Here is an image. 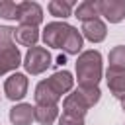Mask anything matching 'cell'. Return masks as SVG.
Masks as SVG:
<instances>
[{"instance_id": "8992f818", "label": "cell", "mask_w": 125, "mask_h": 125, "mask_svg": "<svg viewBox=\"0 0 125 125\" xmlns=\"http://www.w3.org/2000/svg\"><path fill=\"white\" fill-rule=\"evenodd\" d=\"M18 21H20V25H33V27H37L43 21V8L37 2H20Z\"/></svg>"}, {"instance_id": "5bb4252c", "label": "cell", "mask_w": 125, "mask_h": 125, "mask_svg": "<svg viewBox=\"0 0 125 125\" xmlns=\"http://www.w3.org/2000/svg\"><path fill=\"white\" fill-rule=\"evenodd\" d=\"M105 82H107V88H109L111 96L123 102L125 100V72L105 70Z\"/></svg>"}, {"instance_id": "44dd1931", "label": "cell", "mask_w": 125, "mask_h": 125, "mask_svg": "<svg viewBox=\"0 0 125 125\" xmlns=\"http://www.w3.org/2000/svg\"><path fill=\"white\" fill-rule=\"evenodd\" d=\"M14 31H16V27H10V25H0V49H6V47L16 45Z\"/></svg>"}, {"instance_id": "277c9868", "label": "cell", "mask_w": 125, "mask_h": 125, "mask_svg": "<svg viewBox=\"0 0 125 125\" xmlns=\"http://www.w3.org/2000/svg\"><path fill=\"white\" fill-rule=\"evenodd\" d=\"M72 25H68L66 21H51L45 25L41 37H43V43L45 47H53V49H62L64 41H66V35L70 31Z\"/></svg>"}, {"instance_id": "52a82bcc", "label": "cell", "mask_w": 125, "mask_h": 125, "mask_svg": "<svg viewBox=\"0 0 125 125\" xmlns=\"http://www.w3.org/2000/svg\"><path fill=\"white\" fill-rule=\"evenodd\" d=\"M98 10L109 23H119L125 20V0H98Z\"/></svg>"}, {"instance_id": "cb8c5ba5", "label": "cell", "mask_w": 125, "mask_h": 125, "mask_svg": "<svg viewBox=\"0 0 125 125\" xmlns=\"http://www.w3.org/2000/svg\"><path fill=\"white\" fill-rule=\"evenodd\" d=\"M121 109H123V111H125V100H123V102H121Z\"/></svg>"}, {"instance_id": "7402d4cb", "label": "cell", "mask_w": 125, "mask_h": 125, "mask_svg": "<svg viewBox=\"0 0 125 125\" xmlns=\"http://www.w3.org/2000/svg\"><path fill=\"white\" fill-rule=\"evenodd\" d=\"M59 125H84V119L74 117V115H68V113H62L59 117Z\"/></svg>"}, {"instance_id": "ffe728a7", "label": "cell", "mask_w": 125, "mask_h": 125, "mask_svg": "<svg viewBox=\"0 0 125 125\" xmlns=\"http://www.w3.org/2000/svg\"><path fill=\"white\" fill-rule=\"evenodd\" d=\"M18 10H20V2L0 0V18H4V20H18Z\"/></svg>"}, {"instance_id": "ac0fdd59", "label": "cell", "mask_w": 125, "mask_h": 125, "mask_svg": "<svg viewBox=\"0 0 125 125\" xmlns=\"http://www.w3.org/2000/svg\"><path fill=\"white\" fill-rule=\"evenodd\" d=\"M107 61H109L107 70H111V72H125V45H115L109 51Z\"/></svg>"}, {"instance_id": "9a60e30c", "label": "cell", "mask_w": 125, "mask_h": 125, "mask_svg": "<svg viewBox=\"0 0 125 125\" xmlns=\"http://www.w3.org/2000/svg\"><path fill=\"white\" fill-rule=\"evenodd\" d=\"M74 16L84 23V21H90V20H96L100 18V10H98V0H84L76 6L74 10Z\"/></svg>"}, {"instance_id": "603a6c76", "label": "cell", "mask_w": 125, "mask_h": 125, "mask_svg": "<svg viewBox=\"0 0 125 125\" xmlns=\"http://www.w3.org/2000/svg\"><path fill=\"white\" fill-rule=\"evenodd\" d=\"M57 62H59V64H64V62H66V59H64V55H61V57L57 59Z\"/></svg>"}, {"instance_id": "4fadbf2b", "label": "cell", "mask_w": 125, "mask_h": 125, "mask_svg": "<svg viewBox=\"0 0 125 125\" xmlns=\"http://www.w3.org/2000/svg\"><path fill=\"white\" fill-rule=\"evenodd\" d=\"M14 39L18 45L21 47H35L37 41H39V29L33 27V25H18L16 31H14Z\"/></svg>"}, {"instance_id": "7a4b0ae2", "label": "cell", "mask_w": 125, "mask_h": 125, "mask_svg": "<svg viewBox=\"0 0 125 125\" xmlns=\"http://www.w3.org/2000/svg\"><path fill=\"white\" fill-rule=\"evenodd\" d=\"M100 88H86V86H78L76 90H72L70 94H66V98L62 100V113L74 115L84 119V115L88 113L90 107H94L100 102Z\"/></svg>"}, {"instance_id": "ba28073f", "label": "cell", "mask_w": 125, "mask_h": 125, "mask_svg": "<svg viewBox=\"0 0 125 125\" xmlns=\"http://www.w3.org/2000/svg\"><path fill=\"white\" fill-rule=\"evenodd\" d=\"M80 33L90 43H102L107 37V25H105V21L102 18H96V20L84 21L82 27H80Z\"/></svg>"}, {"instance_id": "8fae6325", "label": "cell", "mask_w": 125, "mask_h": 125, "mask_svg": "<svg viewBox=\"0 0 125 125\" xmlns=\"http://www.w3.org/2000/svg\"><path fill=\"white\" fill-rule=\"evenodd\" d=\"M33 100H35V105H57L61 96L47 84V80H41L37 86H35V92H33Z\"/></svg>"}, {"instance_id": "3957f363", "label": "cell", "mask_w": 125, "mask_h": 125, "mask_svg": "<svg viewBox=\"0 0 125 125\" xmlns=\"http://www.w3.org/2000/svg\"><path fill=\"white\" fill-rule=\"evenodd\" d=\"M53 57H51V53L45 49V47H31V49H27V53H25V57H23V68H25V72L27 74H31V76H37V74H43L53 62Z\"/></svg>"}, {"instance_id": "7c38bea8", "label": "cell", "mask_w": 125, "mask_h": 125, "mask_svg": "<svg viewBox=\"0 0 125 125\" xmlns=\"http://www.w3.org/2000/svg\"><path fill=\"white\" fill-rule=\"evenodd\" d=\"M10 121L12 125H31V121H35V105L16 104L10 109Z\"/></svg>"}, {"instance_id": "5b68a950", "label": "cell", "mask_w": 125, "mask_h": 125, "mask_svg": "<svg viewBox=\"0 0 125 125\" xmlns=\"http://www.w3.org/2000/svg\"><path fill=\"white\" fill-rule=\"evenodd\" d=\"M29 88V80L23 72H12L4 82V94L10 102H20L25 98Z\"/></svg>"}, {"instance_id": "e0dca14e", "label": "cell", "mask_w": 125, "mask_h": 125, "mask_svg": "<svg viewBox=\"0 0 125 125\" xmlns=\"http://www.w3.org/2000/svg\"><path fill=\"white\" fill-rule=\"evenodd\" d=\"M72 6H74L72 0H51L47 4V10H49L51 16H55V18L64 21L68 16H72Z\"/></svg>"}, {"instance_id": "6da1fadb", "label": "cell", "mask_w": 125, "mask_h": 125, "mask_svg": "<svg viewBox=\"0 0 125 125\" xmlns=\"http://www.w3.org/2000/svg\"><path fill=\"white\" fill-rule=\"evenodd\" d=\"M104 76V66H102V53L96 49L82 51L76 59V80L78 86L86 88H96Z\"/></svg>"}, {"instance_id": "9c48e42d", "label": "cell", "mask_w": 125, "mask_h": 125, "mask_svg": "<svg viewBox=\"0 0 125 125\" xmlns=\"http://www.w3.org/2000/svg\"><path fill=\"white\" fill-rule=\"evenodd\" d=\"M20 64H23V61H21V53L16 45L0 49V76L18 70Z\"/></svg>"}, {"instance_id": "2e32d148", "label": "cell", "mask_w": 125, "mask_h": 125, "mask_svg": "<svg viewBox=\"0 0 125 125\" xmlns=\"http://www.w3.org/2000/svg\"><path fill=\"white\" fill-rule=\"evenodd\" d=\"M82 45H84V37H82V33L72 25L70 31H68V35H66V41H64V45H62V51H64L66 55H80V53H82Z\"/></svg>"}, {"instance_id": "d6986e66", "label": "cell", "mask_w": 125, "mask_h": 125, "mask_svg": "<svg viewBox=\"0 0 125 125\" xmlns=\"http://www.w3.org/2000/svg\"><path fill=\"white\" fill-rule=\"evenodd\" d=\"M59 119V105H35V121L39 125H53Z\"/></svg>"}, {"instance_id": "30bf717a", "label": "cell", "mask_w": 125, "mask_h": 125, "mask_svg": "<svg viewBox=\"0 0 125 125\" xmlns=\"http://www.w3.org/2000/svg\"><path fill=\"white\" fill-rule=\"evenodd\" d=\"M47 80V84L62 98V94H68V92H72V88H74V78H72V74L68 72V70H57V72H53L49 78H45Z\"/></svg>"}]
</instances>
